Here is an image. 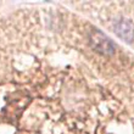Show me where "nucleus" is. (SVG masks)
I'll return each instance as SVG.
<instances>
[{
    "label": "nucleus",
    "mask_w": 134,
    "mask_h": 134,
    "mask_svg": "<svg viewBox=\"0 0 134 134\" xmlns=\"http://www.w3.org/2000/svg\"><path fill=\"white\" fill-rule=\"evenodd\" d=\"M0 134H134L133 57L68 3L5 5Z\"/></svg>",
    "instance_id": "1"
}]
</instances>
